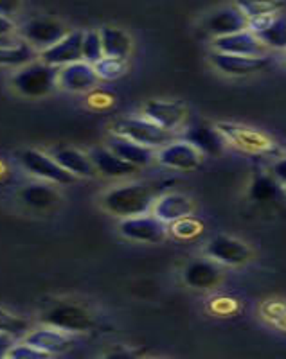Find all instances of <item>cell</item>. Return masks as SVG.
I'll return each instance as SVG.
<instances>
[{
	"label": "cell",
	"instance_id": "1",
	"mask_svg": "<svg viewBox=\"0 0 286 359\" xmlns=\"http://www.w3.org/2000/svg\"><path fill=\"white\" fill-rule=\"evenodd\" d=\"M155 200L157 194L152 185L135 182V184L119 185V187L105 192L101 198V205L112 216L123 219V217L143 216V214L152 212Z\"/></svg>",
	"mask_w": 286,
	"mask_h": 359
},
{
	"label": "cell",
	"instance_id": "2",
	"mask_svg": "<svg viewBox=\"0 0 286 359\" xmlns=\"http://www.w3.org/2000/svg\"><path fill=\"white\" fill-rule=\"evenodd\" d=\"M112 133H117L121 137L134 140L137 144H143L146 147H152L159 151L160 147L168 146L173 140L178 139V133L169 131L166 128L159 126L153 121L143 117H123L115 121L112 126Z\"/></svg>",
	"mask_w": 286,
	"mask_h": 359
},
{
	"label": "cell",
	"instance_id": "3",
	"mask_svg": "<svg viewBox=\"0 0 286 359\" xmlns=\"http://www.w3.org/2000/svg\"><path fill=\"white\" fill-rule=\"evenodd\" d=\"M58 67L47 65L45 62H31L20 67L11 78L13 88L24 97H45L58 86Z\"/></svg>",
	"mask_w": 286,
	"mask_h": 359
},
{
	"label": "cell",
	"instance_id": "4",
	"mask_svg": "<svg viewBox=\"0 0 286 359\" xmlns=\"http://www.w3.org/2000/svg\"><path fill=\"white\" fill-rule=\"evenodd\" d=\"M121 236L134 243H144V245H160L169 236V224L153 212L143 214V216L123 217L119 223Z\"/></svg>",
	"mask_w": 286,
	"mask_h": 359
},
{
	"label": "cell",
	"instance_id": "5",
	"mask_svg": "<svg viewBox=\"0 0 286 359\" xmlns=\"http://www.w3.org/2000/svg\"><path fill=\"white\" fill-rule=\"evenodd\" d=\"M18 162H20L25 171L44 180V182H49V184L69 185L76 182V176L70 175L67 169H63L53 156L45 155L38 149H24V151H20Z\"/></svg>",
	"mask_w": 286,
	"mask_h": 359
},
{
	"label": "cell",
	"instance_id": "6",
	"mask_svg": "<svg viewBox=\"0 0 286 359\" xmlns=\"http://www.w3.org/2000/svg\"><path fill=\"white\" fill-rule=\"evenodd\" d=\"M41 322L45 325L56 327L60 331L69 332V334H78V332H86L92 329L94 320L90 313L76 304H56L49 311H45L41 316Z\"/></svg>",
	"mask_w": 286,
	"mask_h": 359
},
{
	"label": "cell",
	"instance_id": "7",
	"mask_svg": "<svg viewBox=\"0 0 286 359\" xmlns=\"http://www.w3.org/2000/svg\"><path fill=\"white\" fill-rule=\"evenodd\" d=\"M157 162L173 171L191 172L200 168L204 162V155L191 142L178 137L168 146L160 147L157 151Z\"/></svg>",
	"mask_w": 286,
	"mask_h": 359
},
{
	"label": "cell",
	"instance_id": "8",
	"mask_svg": "<svg viewBox=\"0 0 286 359\" xmlns=\"http://www.w3.org/2000/svg\"><path fill=\"white\" fill-rule=\"evenodd\" d=\"M205 255L220 266L238 268V266L247 264L252 259V250L242 239L220 233V236H214L209 241L207 248H205Z\"/></svg>",
	"mask_w": 286,
	"mask_h": 359
},
{
	"label": "cell",
	"instance_id": "9",
	"mask_svg": "<svg viewBox=\"0 0 286 359\" xmlns=\"http://www.w3.org/2000/svg\"><path fill=\"white\" fill-rule=\"evenodd\" d=\"M218 130L225 137L227 144L240 147L243 151L249 153H268L274 142L266 137L261 131L254 130V128L242 126V124H233V123H220L216 124Z\"/></svg>",
	"mask_w": 286,
	"mask_h": 359
},
{
	"label": "cell",
	"instance_id": "10",
	"mask_svg": "<svg viewBox=\"0 0 286 359\" xmlns=\"http://www.w3.org/2000/svg\"><path fill=\"white\" fill-rule=\"evenodd\" d=\"M143 115L159 126L178 133L180 128H184L186 121H188V108L180 101L153 99L143 107Z\"/></svg>",
	"mask_w": 286,
	"mask_h": 359
},
{
	"label": "cell",
	"instance_id": "11",
	"mask_svg": "<svg viewBox=\"0 0 286 359\" xmlns=\"http://www.w3.org/2000/svg\"><path fill=\"white\" fill-rule=\"evenodd\" d=\"M211 63L216 67L220 72L234 78H243V76H252L268 67V56H240V54H227L213 50L211 53Z\"/></svg>",
	"mask_w": 286,
	"mask_h": 359
},
{
	"label": "cell",
	"instance_id": "12",
	"mask_svg": "<svg viewBox=\"0 0 286 359\" xmlns=\"http://www.w3.org/2000/svg\"><path fill=\"white\" fill-rule=\"evenodd\" d=\"M83 31H70L60 41L47 47V49L40 50V60L47 65L53 67H65L69 63L82 62L83 54Z\"/></svg>",
	"mask_w": 286,
	"mask_h": 359
},
{
	"label": "cell",
	"instance_id": "13",
	"mask_svg": "<svg viewBox=\"0 0 286 359\" xmlns=\"http://www.w3.org/2000/svg\"><path fill=\"white\" fill-rule=\"evenodd\" d=\"M98 81L99 78L94 65L83 62V60L60 67L58 70V86L67 92H72V94H85V92L94 90Z\"/></svg>",
	"mask_w": 286,
	"mask_h": 359
},
{
	"label": "cell",
	"instance_id": "14",
	"mask_svg": "<svg viewBox=\"0 0 286 359\" xmlns=\"http://www.w3.org/2000/svg\"><path fill=\"white\" fill-rule=\"evenodd\" d=\"M213 49L218 53L240 54V56H266V53H268V47L250 29H243L240 33L227 34V36L214 38Z\"/></svg>",
	"mask_w": 286,
	"mask_h": 359
},
{
	"label": "cell",
	"instance_id": "15",
	"mask_svg": "<svg viewBox=\"0 0 286 359\" xmlns=\"http://www.w3.org/2000/svg\"><path fill=\"white\" fill-rule=\"evenodd\" d=\"M205 33L213 38L227 36V34L240 33L243 29H249V18L242 13V9L234 6H225L216 9L204 20Z\"/></svg>",
	"mask_w": 286,
	"mask_h": 359
},
{
	"label": "cell",
	"instance_id": "16",
	"mask_svg": "<svg viewBox=\"0 0 286 359\" xmlns=\"http://www.w3.org/2000/svg\"><path fill=\"white\" fill-rule=\"evenodd\" d=\"M67 34L65 27L60 22L51 18H34L29 20L22 27V36L29 45H33L37 50H44L56 41L62 40Z\"/></svg>",
	"mask_w": 286,
	"mask_h": 359
},
{
	"label": "cell",
	"instance_id": "17",
	"mask_svg": "<svg viewBox=\"0 0 286 359\" xmlns=\"http://www.w3.org/2000/svg\"><path fill=\"white\" fill-rule=\"evenodd\" d=\"M182 139L191 142L204 156L220 155L227 146V140L221 135V131L216 126H209L205 123H197L189 126L182 135Z\"/></svg>",
	"mask_w": 286,
	"mask_h": 359
},
{
	"label": "cell",
	"instance_id": "18",
	"mask_svg": "<svg viewBox=\"0 0 286 359\" xmlns=\"http://www.w3.org/2000/svg\"><path fill=\"white\" fill-rule=\"evenodd\" d=\"M25 341L38 347L40 351L47 352L49 355L65 354L74 347V339L69 332H63L51 325H44L40 329L29 331L25 334Z\"/></svg>",
	"mask_w": 286,
	"mask_h": 359
},
{
	"label": "cell",
	"instance_id": "19",
	"mask_svg": "<svg viewBox=\"0 0 286 359\" xmlns=\"http://www.w3.org/2000/svg\"><path fill=\"white\" fill-rule=\"evenodd\" d=\"M90 158L94 162L99 175H103L105 178H130V176L137 175V171H139L137 165L117 156L108 147H96V149H92Z\"/></svg>",
	"mask_w": 286,
	"mask_h": 359
},
{
	"label": "cell",
	"instance_id": "20",
	"mask_svg": "<svg viewBox=\"0 0 286 359\" xmlns=\"http://www.w3.org/2000/svg\"><path fill=\"white\" fill-rule=\"evenodd\" d=\"M249 29L258 34L259 40L268 49H286V15H282V13L249 22Z\"/></svg>",
	"mask_w": 286,
	"mask_h": 359
},
{
	"label": "cell",
	"instance_id": "21",
	"mask_svg": "<svg viewBox=\"0 0 286 359\" xmlns=\"http://www.w3.org/2000/svg\"><path fill=\"white\" fill-rule=\"evenodd\" d=\"M152 212L155 214L159 219H162L164 223H175V221L182 219L186 216H191L195 214V203L189 196L186 194H180V192H168V194H162L155 200L153 203Z\"/></svg>",
	"mask_w": 286,
	"mask_h": 359
},
{
	"label": "cell",
	"instance_id": "22",
	"mask_svg": "<svg viewBox=\"0 0 286 359\" xmlns=\"http://www.w3.org/2000/svg\"><path fill=\"white\" fill-rule=\"evenodd\" d=\"M107 147L112 149L117 156H121L123 160L137 165L139 169L146 168V165H150V163L157 160L155 149L143 146V144L134 142V140L126 139V137H121V135L117 133L110 135Z\"/></svg>",
	"mask_w": 286,
	"mask_h": 359
},
{
	"label": "cell",
	"instance_id": "23",
	"mask_svg": "<svg viewBox=\"0 0 286 359\" xmlns=\"http://www.w3.org/2000/svg\"><path fill=\"white\" fill-rule=\"evenodd\" d=\"M221 278L220 264L214 261H195L184 269V282L195 290H214Z\"/></svg>",
	"mask_w": 286,
	"mask_h": 359
},
{
	"label": "cell",
	"instance_id": "24",
	"mask_svg": "<svg viewBox=\"0 0 286 359\" xmlns=\"http://www.w3.org/2000/svg\"><path fill=\"white\" fill-rule=\"evenodd\" d=\"M53 158L76 178H94L98 175V169H96L90 155H85L74 147H60L53 153Z\"/></svg>",
	"mask_w": 286,
	"mask_h": 359
},
{
	"label": "cell",
	"instance_id": "25",
	"mask_svg": "<svg viewBox=\"0 0 286 359\" xmlns=\"http://www.w3.org/2000/svg\"><path fill=\"white\" fill-rule=\"evenodd\" d=\"M99 34H101L105 56L121 57V60H126L130 56L131 38L128 36V33H124L123 29L105 25V27L99 29Z\"/></svg>",
	"mask_w": 286,
	"mask_h": 359
},
{
	"label": "cell",
	"instance_id": "26",
	"mask_svg": "<svg viewBox=\"0 0 286 359\" xmlns=\"http://www.w3.org/2000/svg\"><path fill=\"white\" fill-rule=\"evenodd\" d=\"M20 200L34 210H47L60 200L56 189L45 184H33L22 189Z\"/></svg>",
	"mask_w": 286,
	"mask_h": 359
},
{
	"label": "cell",
	"instance_id": "27",
	"mask_svg": "<svg viewBox=\"0 0 286 359\" xmlns=\"http://www.w3.org/2000/svg\"><path fill=\"white\" fill-rule=\"evenodd\" d=\"M236 6L242 9V13L249 18V22L279 15L285 9L282 0H236Z\"/></svg>",
	"mask_w": 286,
	"mask_h": 359
},
{
	"label": "cell",
	"instance_id": "28",
	"mask_svg": "<svg viewBox=\"0 0 286 359\" xmlns=\"http://www.w3.org/2000/svg\"><path fill=\"white\" fill-rule=\"evenodd\" d=\"M34 57H37V49L27 41L0 47V67H24L34 62Z\"/></svg>",
	"mask_w": 286,
	"mask_h": 359
},
{
	"label": "cell",
	"instance_id": "29",
	"mask_svg": "<svg viewBox=\"0 0 286 359\" xmlns=\"http://www.w3.org/2000/svg\"><path fill=\"white\" fill-rule=\"evenodd\" d=\"M202 232H204V223L195 214L182 217V219L169 224V236H173L175 239H180V241L197 239Z\"/></svg>",
	"mask_w": 286,
	"mask_h": 359
},
{
	"label": "cell",
	"instance_id": "30",
	"mask_svg": "<svg viewBox=\"0 0 286 359\" xmlns=\"http://www.w3.org/2000/svg\"><path fill=\"white\" fill-rule=\"evenodd\" d=\"M94 69L98 72L99 79H103V81H115V79H119L126 72V60L105 56L96 63Z\"/></svg>",
	"mask_w": 286,
	"mask_h": 359
},
{
	"label": "cell",
	"instance_id": "31",
	"mask_svg": "<svg viewBox=\"0 0 286 359\" xmlns=\"http://www.w3.org/2000/svg\"><path fill=\"white\" fill-rule=\"evenodd\" d=\"M82 54L83 62L90 63V65H96L101 57H105V50H103V41L99 31L90 29V31H86V33L83 34Z\"/></svg>",
	"mask_w": 286,
	"mask_h": 359
},
{
	"label": "cell",
	"instance_id": "32",
	"mask_svg": "<svg viewBox=\"0 0 286 359\" xmlns=\"http://www.w3.org/2000/svg\"><path fill=\"white\" fill-rule=\"evenodd\" d=\"M279 184L275 182L274 176H258L252 182L250 187V196L256 201H270L278 194Z\"/></svg>",
	"mask_w": 286,
	"mask_h": 359
},
{
	"label": "cell",
	"instance_id": "33",
	"mask_svg": "<svg viewBox=\"0 0 286 359\" xmlns=\"http://www.w3.org/2000/svg\"><path fill=\"white\" fill-rule=\"evenodd\" d=\"M29 331V322H25L20 316H15V314L8 313L6 309L0 307V332H6V334H11L13 338H18V336H25Z\"/></svg>",
	"mask_w": 286,
	"mask_h": 359
},
{
	"label": "cell",
	"instance_id": "34",
	"mask_svg": "<svg viewBox=\"0 0 286 359\" xmlns=\"http://www.w3.org/2000/svg\"><path fill=\"white\" fill-rule=\"evenodd\" d=\"M8 358L11 359H47L51 358L47 352L40 351L38 347H34V345H31V343H27L24 339L22 343H15L11 347V351H9Z\"/></svg>",
	"mask_w": 286,
	"mask_h": 359
},
{
	"label": "cell",
	"instance_id": "35",
	"mask_svg": "<svg viewBox=\"0 0 286 359\" xmlns=\"http://www.w3.org/2000/svg\"><path fill=\"white\" fill-rule=\"evenodd\" d=\"M272 176L279 185H286V156L275 160L274 165H272Z\"/></svg>",
	"mask_w": 286,
	"mask_h": 359
},
{
	"label": "cell",
	"instance_id": "36",
	"mask_svg": "<svg viewBox=\"0 0 286 359\" xmlns=\"http://www.w3.org/2000/svg\"><path fill=\"white\" fill-rule=\"evenodd\" d=\"M20 9V0H0V15L11 17Z\"/></svg>",
	"mask_w": 286,
	"mask_h": 359
},
{
	"label": "cell",
	"instance_id": "37",
	"mask_svg": "<svg viewBox=\"0 0 286 359\" xmlns=\"http://www.w3.org/2000/svg\"><path fill=\"white\" fill-rule=\"evenodd\" d=\"M13 33H15V22H13L9 17L0 15V36L11 38Z\"/></svg>",
	"mask_w": 286,
	"mask_h": 359
},
{
	"label": "cell",
	"instance_id": "38",
	"mask_svg": "<svg viewBox=\"0 0 286 359\" xmlns=\"http://www.w3.org/2000/svg\"><path fill=\"white\" fill-rule=\"evenodd\" d=\"M13 345H15V338L11 334L0 332V358H8Z\"/></svg>",
	"mask_w": 286,
	"mask_h": 359
},
{
	"label": "cell",
	"instance_id": "39",
	"mask_svg": "<svg viewBox=\"0 0 286 359\" xmlns=\"http://www.w3.org/2000/svg\"><path fill=\"white\" fill-rule=\"evenodd\" d=\"M15 41L11 40V38H2L0 36V47H8V45H13Z\"/></svg>",
	"mask_w": 286,
	"mask_h": 359
},
{
	"label": "cell",
	"instance_id": "40",
	"mask_svg": "<svg viewBox=\"0 0 286 359\" xmlns=\"http://www.w3.org/2000/svg\"><path fill=\"white\" fill-rule=\"evenodd\" d=\"M285 187H286V185H285Z\"/></svg>",
	"mask_w": 286,
	"mask_h": 359
}]
</instances>
